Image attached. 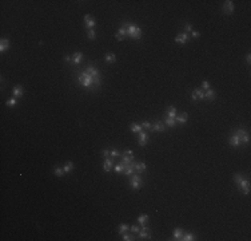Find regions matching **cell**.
Here are the masks:
<instances>
[{
	"instance_id": "42",
	"label": "cell",
	"mask_w": 251,
	"mask_h": 241,
	"mask_svg": "<svg viewBox=\"0 0 251 241\" xmlns=\"http://www.w3.org/2000/svg\"><path fill=\"white\" fill-rule=\"evenodd\" d=\"M122 236H123V240H124V241H132V240H134V236H130V234L123 233Z\"/></svg>"
},
{
	"instance_id": "6",
	"label": "cell",
	"mask_w": 251,
	"mask_h": 241,
	"mask_svg": "<svg viewBox=\"0 0 251 241\" xmlns=\"http://www.w3.org/2000/svg\"><path fill=\"white\" fill-rule=\"evenodd\" d=\"M140 186H142V178H140V175H134L131 178V188L134 190H139Z\"/></svg>"
},
{
	"instance_id": "15",
	"label": "cell",
	"mask_w": 251,
	"mask_h": 241,
	"mask_svg": "<svg viewBox=\"0 0 251 241\" xmlns=\"http://www.w3.org/2000/svg\"><path fill=\"white\" fill-rule=\"evenodd\" d=\"M147 141H148V135L146 131H140L139 133V145L140 146H146Z\"/></svg>"
},
{
	"instance_id": "48",
	"label": "cell",
	"mask_w": 251,
	"mask_h": 241,
	"mask_svg": "<svg viewBox=\"0 0 251 241\" xmlns=\"http://www.w3.org/2000/svg\"><path fill=\"white\" fill-rule=\"evenodd\" d=\"M246 60H247V63H248V64H250V63H251V55H250V54H247V55H246Z\"/></svg>"
},
{
	"instance_id": "18",
	"label": "cell",
	"mask_w": 251,
	"mask_h": 241,
	"mask_svg": "<svg viewBox=\"0 0 251 241\" xmlns=\"http://www.w3.org/2000/svg\"><path fill=\"white\" fill-rule=\"evenodd\" d=\"M151 131H159V133L164 131V125L162 122H156V123H154L151 126Z\"/></svg>"
},
{
	"instance_id": "21",
	"label": "cell",
	"mask_w": 251,
	"mask_h": 241,
	"mask_svg": "<svg viewBox=\"0 0 251 241\" xmlns=\"http://www.w3.org/2000/svg\"><path fill=\"white\" fill-rule=\"evenodd\" d=\"M187 119H188V114L187 113H182L180 115H176V118H175V120L179 122V123H186Z\"/></svg>"
},
{
	"instance_id": "17",
	"label": "cell",
	"mask_w": 251,
	"mask_h": 241,
	"mask_svg": "<svg viewBox=\"0 0 251 241\" xmlns=\"http://www.w3.org/2000/svg\"><path fill=\"white\" fill-rule=\"evenodd\" d=\"M228 142H230V145H231L232 148H236V146H239L240 145V139H239V137L236 135V134H234L232 137H230Z\"/></svg>"
},
{
	"instance_id": "38",
	"label": "cell",
	"mask_w": 251,
	"mask_h": 241,
	"mask_svg": "<svg viewBox=\"0 0 251 241\" xmlns=\"http://www.w3.org/2000/svg\"><path fill=\"white\" fill-rule=\"evenodd\" d=\"M242 178H243V175H242V174H239V173H236V174L234 175V181H235V183H236V185H238V183H239L240 181H242Z\"/></svg>"
},
{
	"instance_id": "7",
	"label": "cell",
	"mask_w": 251,
	"mask_h": 241,
	"mask_svg": "<svg viewBox=\"0 0 251 241\" xmlns=\"http://www.w3.org/2000/svg\"><path fill=\"white\" fill-rule=\"evenodd\" d=\"M234 3L232 1H230V0H227V1H224L223 4V12L224 14H227V15H230V14H232L234 12Z\"/></svg>"
},
{
	"instance_id": "30",
	"label": "cell",
	"mask_w": 251,
	"mask_h": 241,
	"mask_svg": "<svg viewBox=\"0 0 251 241\" xmlns=\"http://www.w3.org/2000/svg\"><path fill=\"white\" fill-rule=\"evenodd\" d=\"M182 236H183V230H182L180 228L174 230V240H180Z\"/></svg>"
},
{
	"instance_id": "23",
	"label": "cell",
	"mask_w": 251,
	"mask_h": 241,
	"mask_svg": "<svg viewBox=\"0 0 251 241\" xmlns=\"http://www.w3.org/2000/svg\"><path fill=\"white\" fill-rule=\"evenodd\" d=\"M205 98H207L209 101H215V91H214L213 89L206 90V93H205Z\"/></svg>"
},
{
	"instance_id": "16",
	"label": "cell",
	"mask_w": 251,
	"mask_h": 241,
	"mask_svg": "<svg viewBox=\"0 0 251 241\" xmlns=\"http://www.w3.org/2000/svg\"><path fill=\"white\" fill-rule=\"evenodd\" d=\"M135 161V158H134V156H130V154H123L122 156V163L123 165H128V163H132Z\"/></svg>"
},
{
	"instance_id": "27",
	"label": "cell",
	"mask_w": 251,
	"mask_h": 241,
	"mask_svg": "<svg viewBox=\"0 0 251 241\" xmlns=\"http://www.w3.org/2000/svg\"><path fill=\"white\" fill-rule=\"evenodd\" d=\"M104 58H106V60H107L108 63H115L116 62V56H115V54H112V52H107V54L104 55Z\"/></svg>"
},
{
	"instance_id": "36",
	"label": "cell",
	"mask_w": 251,
	"mask_h": 241,
	"mask_svg": "<svg viewBox=\"0 0 251 241\" xmlns=\"http://www.w3.org/2000/svg\"><path fill=\"white\" fill-rule=\"evenodd\" d=\"M166 123L168 125V126H171V127H172V126H175V125H176V120H175L174 118H168V117H167L166 118Z\"/></svg>"
},
{
	"instance_id": "37",
	"label": "cell",
	"mask_w": 251,
	"mask_h": 241,
	"mask_svg": "<svg viewBox=\"0 0 251 241\" xmlns=\"http://www.w3.org/2000/svg\"><path fill=\"white\" fill-rule=\"evenodd\" d=\"M115 171H116V173H122V171H124V165H123V163H122V162L118 163V165L115 166Z\"/></svg>"
},
{
	"instance_id": "14",
	"label": "cell",
	"mask_w": 251,
	"mask_h": 241,
	"mask_svg": "<svg viewBox=\"0 0 251 241\" xmlns=\"http://www.w3.org/2000/svg\"><path fill=\"white\" fill-rule=\"evenodd\" d=\"M134 170H135V161L132 163L124 165V173H126V175H131L134 173Z\"/></svg>"
},
{
	"instance_id": "4",
	"label": "cell",
	"mask_w": 251,
	"mask_h": 241,
	"mask_svg": "<svg viewBox=\"0 0 251 241\" xmlns=\"http://www.w3.org/2000/svg\"><path fill=\"white\" fill-rule=\"evenodd\" d=\"M238 188H239V190L243 193V194H250V179H244L242 178V181H240L239 183H238Z\"/></svg>"
},
{
	"instance_id": "19",
	"label": "cell",
	"mask_w": 251,
	"mask_h": 241,
	"mask_svg": "<svg viewBox=\"0 0 251 241\" xmlns=\"http://www.w3.org/2000/svg\"><path fill=\"white\" fill-rule=\"evenodd\" d=\"M83 60V54L81 52H75L72 55V63L73 64H80V62Z\"/></svg>"
},
{
	"instance_id": "3",
	"label": "cell",
	"mask_w": 251,
	"mask_h": 241,
	"mask_svg": "<svg viewBox=\"0 0 251 241\" xmlns=\"http://www.w3.org/2000/svg\"><path fill=\"white\" fill-rule=\"evenodd\" d=\"M87 72H88L91 76L94 78V83L96 86H100V72L98 71V68H95V67H92L91 64H89L88 67H87Z\"/></svg>"
},
{
	"instance_id": "8",
	"label": "cell",
	"mask_w": 251,
	"mask_h": 241,
	"mask_svg": "<svg viewBox=\"0 0 251 241\" xmlns=\"http://www.w3.org/2000/svg\"><path fill=\"white\" fill-rule=\"evenodd\" d=\"M84 22H85V27H88L89 30H94V27L96 26V22H95V19L91 15H85Z\"/></svg>"
},
{
	"instance_id": "45",
	"label": "cell",
	"mask_w": 251,
	"mask_h": 241,
	"mask_svg": "<svg viewBox=\"0 0 251 241\" xmlns=\"http://www.w3.org/2000/svg\"><path fill=\"white\" fill-rule=\"evenodd\" d=\"M64 59H66V62H68V63H72V58H71L70 55H64Z\"/></svg>"
},
{
	"instance_id": "26",
	"label": "cell",
	"mask_w": 251,
	"mask_h": 241,
	"mask_svg": "<svg viewBox=\"0 0 251 241\" xmlns=\"http://www.w3.org/2000/svg\"><path fill=\"white\" fill-rule=\"evenodd\" d=\"M130 129H131V131H132V133H135V134H139L140 131H143L142 126H140V125H138V123H131Z\"/></svg>"
},
{
	"instance_id": "22",
	"label": "cell",
	"mask_w": 251,
	"mask_h": 241,
	"mask_svg": "<svg viewBox=\"0 0 251 241\" xmlns=\"http://www.w3.org/2000/svg\"><path fill=\"white\" fill-rule=\"evenodd\" d=\"M167 117L168 118H176V109H175L174 106H168L167 107Z\"/></svg>"
},
{
	"instance_id": "31",
	"label": "cell",
	"mask_w": 251,
	"mask_h": 241,
	"mask_svg": "<svg viewBox=\"0 0 251 241\" xmlns=\"http://www.w3.org/2000/svg\"><path fill=\"white\" fill-rule=\"evenodd\" d=\"M63 169H64V171H66V173H70V171L73 170V163L68 161V162L64 165V167H63Z\"/></svg>"
},
{
	"instance_id": "32",
	"label": "cell",
	"mask_w": 251,
	"mask_h": 241,
	"mask_svg": "<svg viewBox=\"0 0 251 241\" xmlns=\"http://www.w3.org/2000/svg\"><path fill=\"white\" fill-rule=\"evenodd\" d=\"M180 240H184V241H192V240H195V237H194V234H192V233H186V234H183V236H182Z\"/></svg>"
},
{
	"instance_id": "1",
	"label": "cell",
	"mask_w": 251,
	"mask_h": 241,
	"mask_svg": "<svg viewBox=\"0 0 251 241\" xmlns=\"http://www.w3.org/2000/svg\"><path fill=\"white\" fill-rule=\"evenodd\" d=\"M126 28H127V35L131 36L132 39L139 40L140 38H142V30H140L139 27H136V26H134V24L127 23L126 24Z\"/></svg>"
},
{
	"instance_id": "35",
	"label": "cell",
	"mask_w": 251,
	"mask_h": 241,
	"mask_svg": "<svg viewBox=\"0 0 251 241\" xmlns=\"http://www.w3.org/2000/svg\"><path fill=\"white\" fill-rule=\"evenodd\" d=\"M16 99H17V98H9V99H8L7 101V106L8 107H12V106H15L16 105Z\"/></svg>"
},
{
	"instance_id": "47",
	"label": "cell",
	"mask_w": 251,
	"mask_h": 241,
	"mask_svg": "<svg viewBox=\"0 0 251 241\" xmlns=\"http://www.w3.org/2000/svg\"><path fill=\"white\" fill-rule=\"evenodd\" d=\"M108 154H110V152H108V150H106V149H104V150H103V152H102V156L104 157V158H107V157H108Z\"/></svg>"
},
{
	"instance_id": "29",
	"label": "cell",
	"mask_w": 251,
	"mask_h": 241,
	"mask_svg": "<svg viewBox=\"0 0 251 241\" xmlns=\"http://www.w3.org/2000/svg\"><path fill=\"white\" fill-rule=\"evenodd\" d=\"M64 173H66V171H64V169H62L60 166H56L54 169V174L56 175V177H63V175H64Z\"/></svg>"
},
{
	"instance_id": "28",
	"label": "cell",
	"mask_w": 251,
	"mask_h": 241,
	"mask_svg": "<svg viewBox=\"0 0 251 241\" xmlns=\"http://www.w3.org/2000/svg\"><path fill=\"white\" fill-rule=\"evenodd\" d=\"M146 163L144 162H138V163H135V170L138 171V173H142V171H144L146 170Z\"/></svg>"
},
{
	"instance_id": "11",
	"label": "cell",
	"mask_w": 251,
	"mask_h": 241,
	"mask_svg": "<svg viewBox=\"0 0 251 241\" xmlns=\"http://www.w3.org/2000/svg\"><path fill=\"white\" fill-rule=\"evenodd\" d=\"M190 39L188 34H186V32H183V34H179L176 38H175V42L179 43V44H186L187 43V40Z\"/></svg>"
},
{
	"instance_id": "9",
	"label": "cell",
	"mask_w": 251,
	"mask_h": 241,
	"mask_svg": "<svg viewBox=\"0 0 251 241\" xmlns=\"http://www.w3.org/2000/svg\"><path fill=\"white\" fill-rule=\"evenodd\" d=\"M126 36H127V28H126V26H123V27L119 28V31L115 34V38L122 42V40L126 39Z\"/></svg>"
},
{
	"instance_id": "5",
	"label": "cell",
	"mask_w": 251,
	"mask_h": 241,
	"mask_svg": "<svg viewBox=\"0 0 251 241\" xmlns=\"http://www.w3.org/2000/svg\"><path fill=\"white\" fill-rule=\"evenodd\" d=\"M235 134H236L238 137H239L240 144H248V142H250V135H248V133H247V131H244V130L239 129V130H236Z\"/></svg>"
},
{
	"instance_id": "46",
	"label": "cell",
	"mask_w": 251,
	"mask_h": 241,
	"mask_svg": "<svg viewBox=\"0 0 251 241\" xmlns=\"http://www.w3.org/2000/svg\"><path fill=\"white\" fill-rule=\"evenodd\" d=\"M199 35H201V34H199L198 31H192V32H191V36H192V38H199Z\"/></svg>"
},
{
	"instance_id": "24",
	"label": "cell",
	"mask_w": 251,
	"mask_h": 241,
	"mask_svg": "<svg viewBox=\"0 0 251 241\" xmlns=\"http://www.w3.org/2000/svg\"><path fill=\"white\" fill-rule=\"evenodd\" d=\"M9 40L8 39H1V42H0V51L1 52H4L5 50H8L9 48Z\"/></svg>"
},
{
	"instance_id": "44",
	"label": "cell",
	"mask_w": 251,
	"mask_h": 241,
	"mask_svg": "<svg viewBox=\"0 0 251 241\" xmlns=\"http://www.w3.org/2000/svg\"><path fill=\"white\" fill-rule=\"evenodd\" d=\"M110 154H111L112 158H114V157H120V156H122V154H120V153L118 152V150H115V149H114L112 152H110Z\"/></svg>"
},
{
	"instance_id": "49",
	"label": "cell",
	"mask_w": 251,
	"mask_h": 241,
	"mask_svg": "<svg viewBox=\"0 0 251 241\" xmlns=\"http://www.w3.org/2000/svg\"><path fill=\"white\" fill-rule=\"evenodd\" d=\"M126 154H130V156H131V154H132V150H131V149H128V150H126Z\"/></svg>"
},
{
	"instance_id": "39",
	"label": "cell",
	"mask_w": 251,
	"mask_h": 241,
	"mask_svg": "<svg viewBox=\"0 0 251 241\" xmlns=\"http://www.w3.org/2000/svg\"><path fill=\"white\" fill-rule=\"evenodd\" d=\"M184 32H186V34H188V32H192V24H191V23H186V26H184Z\"/></svg>"
},
{
	"instance_id": "10",
	"label": "cell",
	"mask_w": 251,
	"mask_h": 241,
	"mask_svg": "<svg viewBox=\"0 0 251 241\" xmlns=\"http://www.w3.org/2000/svg\"><path fill=\"white\" fill-rule=\"evenodd\" d=\"M192 101H198V99H205V93L202 91V89H195L192 91Z\"/></svg>"
},
{
	"instance_id": "41",
	"label": "cell",
	"mask_w": 251,
	"mask_h": 241,
	"mask_svg": "<svg viewBox=\"0 0 251 241\" xmlns=\"http://www.w3.org/2000/svg\"><path fill=\"white\" fill-rule=\"evenodd\" d=\"M140 126H142V129H146V130H151V126H152V125H151L150 122H143V123L140 125Z\"/></svg>"
},
{
	"instance_id": "34",
	"label": "cell",
	"mask_w": 251,
	"mask_h": 241,
	"mask_svg": "<svg viewBox=\"0 0 251 241\" xmlns=\"http://www.w3.org/2000/svg\"><path fill=\"white\" fill-rule=\"evenodd\" d=\"M87 35H88V39L89 40H95V39H96V32L94 31V30H88Z\"/></svg>"
},
{
	"instance_id": "33",
	"label": "cell",
	"mask_w": 251,
	"mask_h": 241,
	"mask_svg": "<svg viewBox=\"0 0 251 241\" xmlns=\"http://www.w3.org/2000/svg\"><path fill=\"white\" fill-rule=\"evenodd\" d=\"M128 229H130V226H128L127 224H120V225H119V233H120V234L126 233Z\"/></svg>"
},
{
	"instance_id": "40",
	"label": "cell",
	"mask_w": 251,
	"mask_h": 241,
	"mask_svg": "<svg viewBox=\"0 0 251 241\" xmlns=\"http://www.w3.org/2000/svg\"><path fill=\"white\" fill-rule=\"evenodd\" d=\"M130 230H131L132 233H139L140 228L138 225H132V226H130Z\"/></svg>"
},
{
	"instance_id": "20",
	"label": "cell",
	"mask_w": 251,
	"mask_h": 241,
	"mask_svg": "<svg viewBox=\"0 0 251 241\" xmlns=\"http://www.w3.org/2000/svg\"><path fill=\"white\" fill-rule=\"evenodd\" d=\"M138 222L140 224V226L143 228V226H147V222H148V216L147 214H140L139 217H138Z\"/></svg>"
},
{
	"instance_id": "43",
	"label": "cell",
	"mask_w": 251,
	"mask_h": 241,
	"mask_svg": "<svg viewBox=\"0 0 251 241\" xmlns=\"http://www.w3.org/2000/svg\"><path fill=\"white\" fill-rule=\"evenodd\" d=\"M201 89H205V90H209V89H211V86H210V83L207 81H205L203 83H202V87Z\"/></svg>"
},
{
	"instance_id": "13",
	"label": "cell",
	"mask_w": 251,
	"mask_h": 241,
	"mask_svg": "<svg viewBox=\"0 0 251 241\" xmlns=\"http://www.w3.org/2000/svg\"><path fill=\"white\" fill-rule=\"evenodd\" d=\"M112 166H114V160L111 158H104V163H103V169H104V171H110L112 169Z\"/></svg>"
},
{
	"instance_id": "12",
	"label": "cell",
	"mask_w": 251,
	"mask_h": 241,
	"mask_svg": "<svg viewBox=\"0 0 251 241\" xmlns=\"http://www.w3.org/2000/svg\"><path fill=\"white\" fill-rule=\"evenodd\" d=\"M139 237L140 238H147V240H151V233L148 232V228L147 226H143L142 229L139 230Z\"/></svg>"
},
{
	"instance_id": "2",
	"label": "cell",
	"mask_w": 251,
	"mask_h": 241,
	"mask_svg": "<svg viewBox=\"0 0 251 241\" xmlns=\"http://www.w3.org/2000/svg\"><path fill=\"white\" fill-rule=\"evenodd\" d=\"M77 81H79V83H80L81 86H84V87H89V86L94 83V78L87 72V71L80 72V74L77 75Z\"/></svg>"
},
{
	"instance_id": "25",
	"label": "cell",
	"mask_w": 251,
	"mask_h": 241,
	"mask_svg": "<svg viewBox=\"0 0 251 241\" xmlns=\"http://www.w3.org/2000/svg\"><path fill=\"white\" fill-rule=\"evenodd\" d=\"M13 95H15V98L23 97V87H22V86H15V87H13Z\"/></svg>"
}]
</instances>
